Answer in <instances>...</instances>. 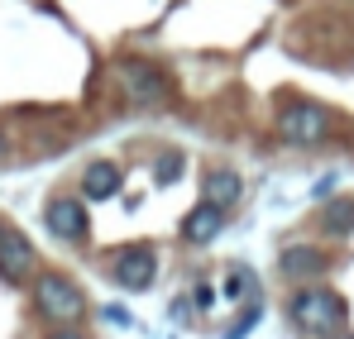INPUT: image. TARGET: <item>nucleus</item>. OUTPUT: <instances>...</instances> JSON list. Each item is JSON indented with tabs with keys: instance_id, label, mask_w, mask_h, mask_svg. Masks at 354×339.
Wrapping results in <instances>:
<instances>
[{
	"instance_id": "nucleus-1",
	"label": "nucleus",
	"mask_w": 354,
	"mask_h": 339,
	"mask_svg": "<svg viewBox=\"0 0 354 339\" xmlns=\"http://www.w3.org/2000/svg\"><path fill=\"white\" fill-rule=\"evenodd\" d=\"M288 320H292L301 335H335V330H345L350 325V306H345V296L340 291H330V287L321 282H306L292 291V301H288Z\"/></svg>"
},
{
	"instance_id": "nucleus-2",
	"label": "nucleus",
	"mask_w": 354,
	"mask_h": 339,
	"mask_svg": "<svg viewBox=\"0 0 354 339\" xmlns=\"http://www.w3.org/2000/svg\"><path fill=\"white\" fill-rule=\"evenodd\" d=\"M34 311L44 316V320H53V325H77L82 316H86V291L72 282L67 273L58 268H44V273H34Z\"/></svg>"
},
{
	"instance_id": "nucleus-3",
	"label": "nucleus",
	"mask_w": 354,
	"mask_h": 339,
	"mask_svg": "<svg viewBox=\"0 0 354 339\" xmlns=\"http://www.w3.org/2000/svg\"><path fill=\"white\" fill-rule=\"evenodd\" d=\"M115 86L120 96L134 106V110H158L168 96H173V81L158 62H144V57H124L115 67Z\"/></svg>"
},
{
	"instance_id": "nucleus-4",
	"label": "nucleus",
	"mask_w": 354,
	"mask_h": 339,
	"mask_svg": "<svg viewBox=\"0 0 354 339\" xmlns=\"http://www.w3.org/2000/svg\"><path fill=\"white\" fill-rule=\"evenodd\" d=\"M278 134L292 148H316V144L330 139V110L316 106V101H292L288 110L278 115Z\"/></svg>"
},
{
	"instance_id": "nucleus-5",
	"label": "nucleus",
	"mask_w": 354,
	"mask_h": 339,
	"mask_svg": "<svg viewBox=\"0 0 354 339\" xmlns=\"http://www.w3.org/2000/svg\"><path fill=\"white\" fill-rule=\"evenodd\" d=\"M39 273V249L19 225H0V278L5 282H34Z\"/></svg>"
},
{
	"instance_id": "nucleus-6",
	"label": "nucleus",
	"mask_w": 354,
	"mask_h": 339,
	"mask_svg": "<svg viewBox=\"0 0 354 339\" xmlns=\"http://www.w3.org/2000/svg\"><path fill=\"white\" fill-rule=\"evenodd\" d=\"M111 278H115L124 291H144L158 278V249L153 244H124L111 253Z\"/></svg>"
},
{
	"instance_id": "nucleus-7",
	"label": "nucleus",
	"mask_w": 354,
	"mask_h": 339,
	"mask_svg": "<svg viewBox=\"0 0 354 339\" xmlns=\"http://www.w3.org/2000/svg\"><path fill=\"white\" fill-rule=\"evenodd\" d=\"M44 225H48V234H53L58 244H82L86 229H91V220H86L82 196H53V201L44 206Z\"/></svg>"
},
{
	"instance_id": "nucleus-8",
	"label": "nucleus",
	"mask_w": 354,
	"mask_h": 339,
	"mask_svg": "<svg viewBox=\"0 0 354 339\" xmlns=\"http://www.w3.org/2000/svg\"><path fill=\"white\" fill-rule=\"evenodd\" d=\"M283 278L297 287L316 282V278H326V268H330V258L321 253V249H311V244H292V249H283Z\"/></svg>"
},
{
	"instance_id": "nucleus-9",
	"label": "nucleus",
	"mask_w": 354,
	"mask_h": 339,
	"mask_svg": "<svg viewBox=\"0 0 354 339\" xmlns=\"http://www.w3.org/2000/svg\"><path fill=\"white\" fill-rule=\"evenodd\" d=\"M239 196H244V182H239V172L230 168H211L201 177V201L206 206H216V211H235Z\"/></svg>"
},
{
	"instance_id": "nucleus-10",
	"label": "nucleus",
	"mask_w": 354,
	"mask_h": 339,
	"mask_svg": "<svg viewBox=\"0 0 354 339\" xmlns=\"http://www.w3.org/2000/svg\"><path fill=\"white\" fill-rule=\"evenodd\" d=\"M120 186H124V172H120V163H111V158H96V163L82 168V191H86V201H111Z\"/></svg>"
},
{
	"instance_id": "nucleus-11",
	"label": "nucleus",
	"mask_w": 354,
	"mask_h": 339,
	"mask_svg": "<svg viewBox=\"0 0 354 339\" xmlns=\"http://www.w3.org/2000/svg\"><path fill=\"white\" fill-rule=\"evenodd\" d=\"M225 229V211H216V206H196V211H187V220H182V239L187 244H211L216 234Z\"/></svg>"
},
{
	"instance_id": "nucleus-12",
	"label": "nucleus",
	"mask_w": 354,
	"mask_h": 339,
	"mask_svg": "<svg viewBox=\"0 0 354 339\" xmlns=\"http://www.w3.org/2000/svg\"><path fill=\"white\" fill-rule=\"evenodd\" d=\"M321 229L335 234V239L354 234V196H330L326 211H321Z\"/></svg>"
},
{
	"instance_id": "nucleus-13",
	"label": "nucleus",
	"mask_w": 354,
	"mask_h": 339,
	"mask_svg": "<svg viewBox=\"0 0 354 339\" xmlns=\"http://www.w3.org/2000/svg\"><path fill=\"white\" fill-rule=\"evenodd\" d=\"M225 301H235V306H254V301H259V278H254V268H244V263L230 268V278H225Z\"/></svg>"
},
{
	"instance_id": "nucleus-14",
	"label": "nucleus",
	"mask_w": 354,
	"mask_h": 339,
	"mask_svg": "<svg viewBox=\"0 0 354 339\" xmlns=\"http://www.w3.org/2000/svg\"><path fill=\"white\" fill-rule=\"evenodd\" d=\"M177 177H182V153H177V148H163V153L153 158V182L168 186V182H177Z\"/></svg>"
},
{
	"instance_id": "nucleus-15",
	"label": "nucleus",
	"mask_w": 354,
	"mask_h": 339,
	"mask_svg": "<svg viewBox=\"0 0 354 339\" xmlns=\"http://www.w3.org/2000/svg\"><path fill=\"white\" fill-rule=\"evenodd\" d=\"M48 339H86V335H82L77 325H58V330H53V335H48Z\"/></svg>"
},
{
	"instance_id": "nucleus-16",
	"label": "nucleus",
	"mask_w": 354,
	"mask_h": 339,
	"mask_svg": "<svg viewBox=\"0 0 354 339\" xmlns=\"http://www.w3.org/2000/svg\"><path fill=\"white\" fill-rule=\"evenodd\" d=\"M106 320H111V325H129V311H120V306H111V311H106Z\"/></svg>"
},
{
	"instance_id": "nucleus-17",
	"label": "nucleus",
	"mask_w": 354,
	"mask_h": 339,
	"mask_svg": "<svg viewBox=\"0 0 354 339\" xmlns=\"http://www.w3.org/2000/svg\"><path fill=\"white\" fill-rule=\"evenodd\" d=\"M330 186H335V177H321V182H316V196H321V201H330Z\"/></svg>"
},
{
	"instance_id": "nucleus-18",
	"label": "nucleus",
	"mask_w": 354,
	"mask_h": 339,
	"mask_svg": "<svg viewBox=\"0 0 354 339\" xmlns=\"http://www.w3.org/2000/svg\"><path fill=\"white\" fill-rule=\"evenodd\" d=\"M326 339H354V330L345 325V330H335V335H326Z\"/></svg>"
},
{
	"instance_id": "nucleus-19",
	"label": "nucleus",
	"mask_w": 354,
	"mask_h": 339,
	"mask_svg": "<svg viewBox=\"0 0 354 339\" xmlns=\"http://www.w3.org/2000/svg\"><path fill=\"white\" fill-rule=\"evenodd\" d=\"M0 158H5V129H0Z\"/></svg>"
}]
</instances>
